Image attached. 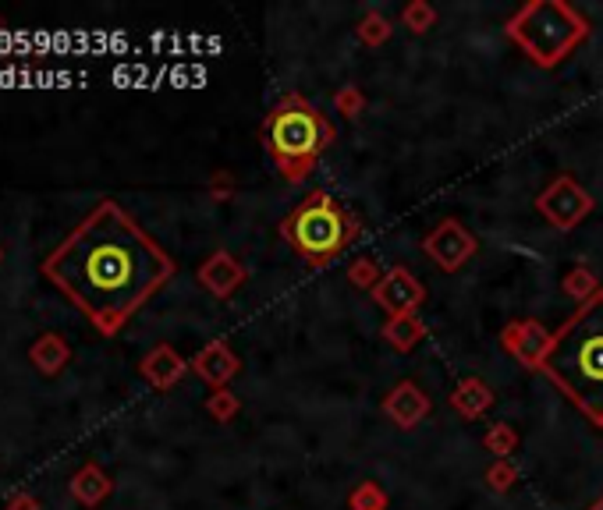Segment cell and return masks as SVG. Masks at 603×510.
Here are the masks:
<instances>
[{
    "label": "cell",
    "instance_id": "1",
    "mask_svg": "<svg viewBox=\"0 0 603 510\" xmlns=\"http://www.w3.org/2000/svg\"><path fill=\"white\" fill-rule=\"evenodd\" d=\"M43 273L103 333H118L121 323L171 277L174 266L114 202H103L43 263Z\"/></svg>",
    "mask_w": 603,
    "mask_h": 510
},
{
    "label": "cell",
    "instance_id": "2",
    "mask_svg": "<svg viewBox=\"0 0 603 510\" xmlns=\"http://www.w3.org/2000/svg\"><path fill=\"white\" fill-rule=\"evenodd\" d=\"M543 365L589 415L603 422V298L589 302L557 333Z\"/></svg>",
    "mask_w": 603,
    "mask_h": 510
},
{
    "label": "cell",
    "instance_id": "3",
    "mask_svg": "<svg viewBox=\"0 0 603 510\" xmlns=\"http://www.w3.org/2000/svg\"><path fill=\"white\" fill-rule=\"evenodd\" d=\"M508 32L536 64H557L568 54V47L586 36V22L561 4H533L508 25Z\"/></svg>",
    "mask_w": 603,
    "mask_h": 510
},
{
    "label": "cell",
    "instance_id": "4",
    "mask_svg": "<svg viewBox=\"0 0 603 510\" xmlns=\"http://www.w3.org/2000/svg\"><path fill=\"white\" fill-rule=\"evenodd\" d=\"M291 234H295V245L306 255H330L345 241L341 217L334 213L327 195H313V202H309L295 217V224H291Z\"/></svg>",
    "mask_w": 603,
    "mask_h": 510
},
{
    "label": "cell",
    "instance_id": "5",
    "mask_svg": "<svg viewBox=\"0 0 603 510\" xmlns=\"http://www.w3.org/2000/svg\"><path fill=\"white\" fill-rule=\"evenodd\" d=\"M320 121L306 107H291L270 121V146L281 160H309L320 149Z\"/></svg>",
    "mask_w": 603,
    "mask_h": 510
},
{
    "label": "cell",
    "instance_id": "6",
    "mask_svg": "<svg viewBox=\"0 0 603 510\" xmlns=\"http://www.w3.org/2000/svg\"><path fill=\"white\" fill-rule=\"evenodd\" d=\"M536 206H540V213L550 220V224L561 227V231H568V227H575L582 217H586L593 202H589V195L582 192L575 181L561 178V181H554V185H550L547 195H540V202H536Z\"/></svg>",
    "mask_w": 603,
    "mask_h": 510
},
{
    "label": "cell",
    "instance_id": "7",
    "mask_svg": "<svg viewBox=\"0 0 603 510\" xmlns=\"http://www.w3.org/2000/svg\"><path fill=\"white\" fill-rule=\"evenodd\" d=\"M423 248L444 266V270H458V266L476 252V238H472L462 224H455V220H444V224L423 241Z\"/></svg>",
    "mask_w": 603,
    "mask_h": 510
},
{
    "label": "cell",
    "instance_id": "8",
    "mask_svg": "<svg viewBox=\"0 0 603 510\" xmlns=\"http://www.w3.org/2000/svg\"><path fill=\"white\" fill-rule=\"evenodd\" d=\"M373 298L384 305L394 319H398V316H408V312L423 302V287L416 284V277H412L408 270H391L384 280H380V287L373 291Z\"/></svg>",
    "mask_w": 603,
    "mask_h": 510
},
{
    "label": "cell",
    "instance_id": "9",
    "mask_svg": "<svg viewBox=\"0 0 603 510\" xmlns=\"http://www.w3.org/2000/svg\"><path fill=\"white\" fill-rule=\"evenodd\" d=\"M199 280H203L206 291L217 294V298H231L235 287L245 280V270L231 259L228 252H213L210 259L199 266Z\"/></svg>",
    "mask_w": 603,
    "mask_h": 510
},
{
    "label": "cell",
    "instance_id": "10",
    "mask_svg": "<svg viewBox=\"0 0 603 510\" xmlns=\"http://www.w3.org/2000/svg\"><path fill=\"white\" fill-rule=\"evenodd\" d=\"M192 369H196L199 376L206 379V383H213V387H224V383H228V379L238 372V358L231 355L224 340H213L210 348H203V351L196 355Z\"/></svg>",
    "mask_w": 603,
    "mask_h": 510
},
{
    "label": "cell",
    "instance_id": "11",
    "mask_svg": "<svg viewBox=\"0 0 603 510\" xmlns=\"http://www.w3.org/2000/svg\"><path fill=\"white\" fill-rule=\"evenodd\" d=\"M139 369H142V376L153 383V387L167 390V387H174V383L181 379V372H185V362H181L178 351H174V348L160 344V348H153L146 358H142Z\"/></svg>",
    "mask_w": 603,
    "mask_h": 510
},
{
    "label": "cell",
    "instance_id": "12",
    "mask_svg": "<svg viewBox=\"0 0 603 510\" xmlns=\"http://www.w3.org/2000/svg\"><path fill=\"white\" fill-rule=\"evenodd\" d=\"M110 489H114V482H110V475L103 472L100 464H82L79 472H75V479H71V496H75L82 507L103 503L110 496Z\"/></svg>",
    "mask_w": 603,
    "mask_h": 510
},
{
    "label": "cell",
    "instance_id": "13",
    "mask_svg": "<svg viewBox=\"0 0 603 510\" xmlns=\"http://www.w3.org/2000/svg\"><path fill=\"white\" fill-rule=\"evenodd\" d=\"M29 358L32 365L43 372V376H57V372L68 365L71 358V348L64 344L61 333H43V337L32 340V348H29Z\"/></svg>",
    "mask_w": 603,
    "mask_h": 510
},
{
    "label": "cell",
    "instance_id": "14",
    "mask_svg": "<svg viewBox=\"0 0 603 510\" xmlns=\"http://www.w3.org/2000/svg\"><path fill=\"white\" fill-rule=\"evenodd\" d=\"M426 408H430V401L419 394L416 383H401V387L387 397V415H391L398 425H405V429H412V425L426 415Z\"/></svg>",
    "mask_w": 603,
    "mask_h": 510
},
{
    "label": "cell",
    "instance_id": "15",
    "mask_svg": "<svg viewBox=\"0 0 603 510\" xmlns=\"http://www.w3.org/2000/svg\"><path fill=\"white\" fill-rule=\"evenodd\" d=\"M490 390L483 387V383H476V379H469V383H462V387L455 390V397H451V404H455L462 415H479V411H486L490 408Z\"/></svg>",
    "mask_w": 603,
    "mask_h": 510
},
{
    "label": "cell",
    "instance_id": "16",
    "mask_svg": "<svg viewBox=\"0 0 603 510\" xmlns=\"http://www.w3.org/2000/svg\"><path fill=\"white\" fill-rule=\"evenodd\" d=\"M384 333H387V340H391L394 348L408 351V348H412V344H416V340H419V333H423V330H419V326L412 323V319H408V316H398L391 326H387Z\"/></svg>",
    "mask_w": 603,
    "mask_h": 510
},
{
    "label": "cell",
    "instance_id": "17",
    "mask_svg": "<svg viewBox=\"0 0 603 510\" xmlns=\"http://www.w3.org/2000/svg\"><path fill=\"white\" fill-rule=\"evenodd\" d=\"M206 408H210V415L217 418V422H228V418L238 411V401L228 394V390H217V394L210 397V404H206Z\"/></svg>",
    "mask_w": 603,
    "mask_h": 510
},
{
    "label": "cell",
    "instance_id": "18",
    "mask_svg": "<svg viewBox=\"0 0 603 510\" xmlns=\"http://www.w3.org/2000/svg\"><path fill=\"white\" fill-rule=\"evenodd\" d=\"M486 447L494 450V454H508V447H515V433H511L508 425H497L494 433L486 436Z\"/></svg>",
    "mask_w": 603,
    "mask_h": 510
},
{
    "label": "cell",
    "instance_id": "19",
    "mask_svg": "<svg viewBox=\"0 0 603 510\" xmlns=\"http://www.w3.org/2000/svg\"><path fill=\"white\" fill-rule=\"evenodd\" d=\"M362 39H366V43H384L387 39V22L384 18H366V22H362Z\"/></svg>",
    "mask_w": 603,
    "mask_h": 510
},
{
    "label": "cell",
    "instance_id": "20",
    "mask_svg": "<svg viewBox=\"0 0 603 510\" xmlns=\"http://www.w3.org/2000/svg\"><path fill=\"white\" fill-rule=\"evenodd\" d=\"M408 25H412V32H426L433 25V11L423 8V4H416V8H408Z\"/></svg>",
    "mask_w": 603,
    "mask_h": 510
},
{
    "label": "cell",
    "instance_id": "21",
    "mask_svg": "<svg viewBox=\"0 0 603 510\" xmlns=\"http://www.w3.org/2000/svg\"><path fill=\"white\" fill-rule=\"evenodd\" d=\"M564 287H568V294H586L593 284H589L586 270H575V273H568V277H564Z\"/></svg>",
    "mask_w": 603,
    "mask_h": 510
},
{
    "label": "cell",
    "instance_id": "22",
    "mask_svg": "<svg viewBox=\"0 0 603 510\" xmlns=\"http://www.w3.org/2000/svg\"><path fill=\"white\" fill-rule=\"evenodd\" d=\"M8 510H43V507H40V500H36L32 493H15L8 500Z\"/></svg>",
    "mask_w": 603,
    "mask_h": 510
},
{
    "label": "cell",
    "instance_id": "23",
    "mask_svg": "<svg viewBox=\"0 0 603 510\" xmlns=\"http://www.w3.org/2000/svg\"><path fill=\"white\" fill-rule=\"evenodd\" d=\"M0 259H4V252H0Z\"/></svg>",
    "mask_w": 603,
    "mask_h": 510
}]
</instances>
